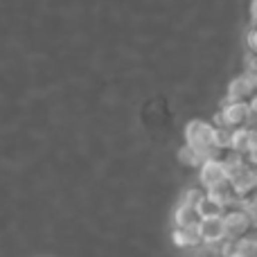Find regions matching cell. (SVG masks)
<instances>
[{
    "instance_id": "6da1fadb",
    "label": "cell",
    "mask_w": 257,
    "mask_h": 257,
    "mask_svg": "<svg viewBox=\"0 0 257 257\" xmlns=\"http://www.w3.org/2000/svg\"><path fill=\"white\" fill-rule=\"evenodd\" d=\"M185 145L203 154L205 158H221L217 151V124L208 120H190L185 124Z\"/></svg>"
},
{
    "instance_id": "7a4b0ae2",
    "label": "cell",
    "mask_w": 257,
    "mask_h": 257,
    "mask_svg": "<svg viewBox=\"0 0 257 257\" xmlns=\"http://www.w3.org/2000/svg\"><path fill=\"white\" fill-rule=\"evenodd\" d=\"M255 117L250 111L248 102H223L221 111L214 117V124L223 128H239V126H253Z\"/></svg>"
},
{
    "instance_id": "3957f363",
    "label": "cell",
    "mask_w": 257,
    "mask_h": 257,
    "mask_svg": "<svg viewBox=\"0 0 257 257\" xmlns=\"http://www.w3.org/2000/svg\"><path fill=\"white\" fill-rule=\"evenodd\" d=\"M228 183V174L226 167H223L221 158H205L199 167V185L203 187L205 192L214 190L219 185H226Z\"/></svg>"
},
{
    "instance_id": "277c9868",
    "label": "cell",
    "mask_w": 257,
    "mask_h": 257,
    "mask_svg": "<svg viewBox=\"0 0 257 257\" xmlns=\"http://www.w3.org/2000/svg\"><path fill=\"white\" fill-rule=\"evenodd\" d=\"M223 226H226V239L228 241H237L241 237H246L253 228L248 214L241 208H230L223 212Z\"/></svg>"
},
{
    "instance_id": "5b68a950",
    "label": "cell",
    "mask_w": 257,
    "mask_h": 257,
    "mask_svg": "<svg viewBox=\"0 0 257 257\" xmlns=\"http://www.w3.org/2000/svg\"><path fill=\"white\" fill-rule=\"evenodd\" d=\"M199 237H201V244L205 246H214V244H221L226 239V226H223V217H208V219H201L199 223Z\"/></svg>"
},
{
    "instance_id": "8992f818",
    "label": "cell",
    "mask_w": 257,
    "mask_h": 257,
    "mask_svg": "<svg viewBox=\"0 0 257 257\" xmlns=\"http://www.w3.org/2000/svg\"><path fill=\"white\" fill-rule=\"evenodd\" d=\"M257 145V126H239L230 131V149L239 156H246Z\"/></svg>"
},
{
    "instance_id": "52a82bcc",
    "label": "cell",
    "mask_w": 257,
    "mask_h": 257,
    "mask_svg": "<svg viewBox=\"0 0 257 257\" xmlns=\"http://www.w3.org/2000/svg\"><path fill=\"white\" fill-rule=\"evenodd\" d=\"M255 90H257V86L244 75V72H241V75L232 77L230 84H228L226 102H248V99L253 97Z\"/></svg>"
},
{
    "instance_id": "ba28073f",
    "label": "cell",
    "mask_w": 257,
    "mask_h": 257,
    "mask_svg": "<svg viewBox=\"0 0 257 257\" xmlns=\"http://www.w3.org/2000/svg\"><path fill=\"white\" fill-rule=\"evenodd\" d=\"M199 223H201L199 208L178 203V208L174 210V226L176 228H196Z\"/></svg>"
},
{
    "instance_id": "9c48e42d",
    "label": "cell",
    "mask_w": 257,
    "mask_h": 257,
    "mask_svg": "<svg viewBox=\"0 0 257 257\" xmlns=\"http://www.w3.org/2000/svg\"><path fill=\"white\" fill-rule=\"evenodd\" d=\"M196 228H174L172 241L178 246V248H196V246L201 244V237H199V230H196Z\"/></svg>"
},
{
    "instance_id": "30bf717a",
    "label": "cell",
    "mask_w": 257,
    "mask_h": 257,
    "mask_svg": "<svg viewBox=\"0 0 257 257\" xmlns=\"http://www.w3.org/2000/svg\"><path fill=\"white\" fill-rule=\"evenodd\" d=\"M178 160H181L185 167H196V169H199L201 163L205 160V156L199 154L196 149H192L190 145H183L181 149H178Z\"/></svg>"
},
{
    "instance_id": "8fae6325",
    "label": "cell",
    "mask_w": 257,
    "mask_h": 257,
    "mask_svg": "<svg viewBox=\"0 0 257 257\" xmlns=\"http://www.w3.org/2000/svg\"><path fill=\"white\" fill-rule=\"evenodd\" d=\"M203 199H205V190H203V187H190V190L183 194L181 203L183 205H192V208H199V205L203 203Z\"/></svg>"
},
{
    "instance_id": "7c38bea8",
    "label": "cell",
    "mask_w": 257,
    "mask_h": 257,
    "mask_svg": "<svg viewBox=\"0 0 257 257\" xmlns=\"http://www.w3.org/2000/svg\"><path fill=\"white\" fill-rule=\"evenodd\" d=\"M239 208L248 214L253 228H257V192H255V194H250V196H246V199H241L239 201Z\"/></svg>"
},
{
    "instance_id": "4fadbf2b",
    "label": "cell",
    "mask_w": 257,
    "mask_h": 257,
    "mask_svg": "<svg viewBox=\"0 0 257 257\" xmlns=\"http://www.w3.org/2000/svg\"><path fill=\"white\" fill-rule=\"evenodd\" d=\"M223 212H226V210L219 208V205L214 203V201H210V199H208V194H205L203 203L199 205V214H201V219H208V217H223Z\"/></svg>"
},
{
    "instance_id": "5bb4252c",
    "label": "cell",
    "mask_w": 257,
    "mask_h": 257,
    "mask_svg": "<svg viewBox=\"0 0 257 257\" xmlns=\"http://www.w3.org/2000/svg\"><path fill=\"white\" fill-rule=\"evenodd\" d=\"M241 72H244V75L257 86V57L248 54V57H246V61H244V70H241Z\"/></svg>"
},
{
    "instance_id": "9a60e30c",
    "label": "cell",
    "mask_w": 257,
    "mask_h": 257,
    "mask_svg": "<svg viewBox=\"0 0 257 257\" xmlns=\"http://www.w3.org/2000/svg\"><path fill=\"white\" fill-rule=\"evenodd\" d=\"M246 48H248V54L257 57V25H250L248 34H246Z\"/></svg>"
},
{
    "instance_id": "2e32d148",
    "label": "cell",
    "mask_w": 257,
    "mask_h": 257,
    "mask_svg": "<svg viewBox=\"0 0 257 257\" xmlns=\"http://www.w3.org/2000/svg\"><path fill=\"white\" fill-rule=\"evenodd\" d=\"M246 163H248L250 167H255V169H257V145L248 151V154H246Z\"/></svg>"
},
{
    "instance_id": "e0dca14e",
    "label": "cell",
    "mask_w": 257,
    "mask_h": 257,
    "mask_svg": "<svg viewBox=\"0 0 257 257\" xmlns=\"http://www.w3.org/2000/svg\"><path fill=\"white\" fill-rule=\"evenodd\" d=\"M248 14H250V25H257V0H250Z\"/></svg>"
},
{
    "instance_id": "ac0fdd59",
    "label": "cell",
    "mask_w": 257,
    "mask_h": 257,
    "mask_svg": "<svg viewBox=\"0 0 257 257\" xmlns=\"http://www.w3.org/2000/svg\"><path fill=\"white\" fill-rule=\"evenodd\" d=\"M226 257H257V255H244V253H237V250H232V241H230V246L226 248Z\"/></svg>"
},
{
    "instance_id": "d6986e66",
    "label": "cell",
    "mask_w": 257,
    "mask_h": 257,
    "mask_svg": "<svg viewBox=\"0 0 257 257\" xmlns=\"http://www.w3.org/2000/svg\"><path fill=\"white\" fill-rule=\"evenodd\" d=\"M248 106H250V111H253V117L257 120V90L253 93V97L248 99Z\"/></svg>"
}]
</instances>
